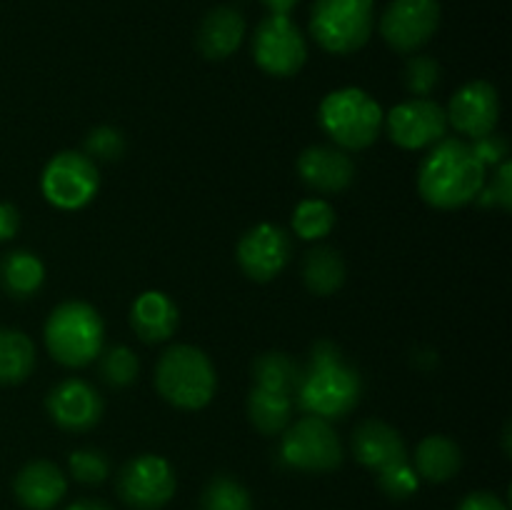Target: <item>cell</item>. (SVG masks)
<instances>
[{
  "label": "cell",
  "instance_id": "6da1fadb",
  "mask_svg": "<svg viewBox=\"0 0 512 510\" xmlns=\"http://www.w3.org/2000/svg\"><path fill=\"white\" fill-rule=\"evenodd\" d=\"M485 165L475 158L470 143L443 138L430 145L418 168V193L438 210H458L475 203L485 185Z\"/></svg>",
  "mask_w": 512,
  "mask_h": 510
},
{
  "label": "cell",
  "instance_id": "7a4b0ae2",
  "mask_svg": "<svg viewBox=\"0 0 512 510\" xmlns=\"http://www.w3.org/2000/svg\"><path fill=\"white\" fill-rule=\"evenodd\" d=\"M363 395V378L330 340H318L300 368L295 398L308 415L335 420L348 415Z\"/></svg>",
  "mask_w": 512,
  "mask_h": 510
},
{
  "label": "cell",
  "instance_id": "3957f363",
  "mask_svg": "<svg viewBox=\"0 0 512 510\" xmlns=\"http://www.w3.org/2000/svg\"><path fill=\"white\" fill-rule=\"evenodd\" d=\"M45 348L65 368H85L103 350L105 325L85 300H65L48 315L43 328Z\"/></svg>",
  "mask_w": 512,
  "mask_h": 510
},
{
  "label": "cell",
  "instance_id": "277c9868",
  "mask_svg": "<svg viewBox=\"0 0 512 510\" xmlns=\"http://www.w3.org/2000/svg\"><path fill=\"white\" fill-rule=\"evenodd\" d=\"M155 388L173 408L203 410L213 400L218 375L203 350L188 343H175L158 358Z\"/></svg>",
  "mask_w": 512,
  "mask_h": 510
},
{
  "label": "cell",
  "instance_id": "5b68a950",
  "mask_svg": "<svg viewBox=\"0 0 512 510\" xmlns=\"http://www.w3.org/2000/svg\"><path fill=\"white\" fill-rule=\"evenodd\" d=\"M318 120L338 148L365 150L380 138L385 113L368 90L348 85L325 95Z\"/></svg>",
  "mask_w": 512,
  "mask_h": 510
},
{
  "label": "cell",
  "instance_id": "8992f818",
  "mask_svg": "<svg viewBox=\"0 0 512 510\" xmlns=\"http://www.w3.org/2000/svg\"><path fill=\"white\" fill-rule=\"evenodd\" d=\"M375 0H315L310 33L315 43L335 55H350L373 33Z\"/></svg>",
  "mask_w": 512,
  "mask_h": 510
},
{
  "label": "cell",
  "instance_id": "52a82bcc",
  "mask_svg": "<svg viewBox=\"0 0 512 510\" xmlns=\"http://www.w3.org/2000/svg\"><path fill=\"white\" fill-rule=\"evenodd\" d=\"M280 435V460L288 468L303 473H328L343 463V443L330 420L303 415Z\"/></svg>",
  "mask_w": 512,
  "mask_h": 510
},
{
  "label": "cell",
  "instance_id": "ba28073f",
  "mask_svg": "<svg viewBox=\"0 0 512 510\" xmlns=\"http://www.w3.org/2000/svg\"><path fill=\"white\" fill-rule=\"evenodd\" d=\"M98 165L78 150H63L45 163L40 190L58 210H80L98 195Z\"/></svg>",
  "mask_w": 512,
  "mask_h": 510
},
{
  "label": "cell",
  "instance_id": "9c48e42d",
  "mask_svg": "<svg viewBox=\"0 0 512 510\" xmlns=\"http://www.w3.org/2000/svg\"><path fill=\"white\" fill-rule=\"evenodd\" d=\"M253 58L268 75L290 78L308 60V43L288 15H268L253 35Z\"/></svg>",
  "mask_w": 512,
  "mask_h": 510
},
{
  "label": "cell",
  "instance_id": "30bf717a",
  "mask_svg": "<svg viewBox=\"0 0 512 510\" xmlns=\"http://www.w3.org/2000/svg\"><path fill=\"white\" fill-rule=\"evenodd\" d=\"M118 495L135 510H160L175 495V470L163 455L143 453L118 473Z\"/></svg>",
  "mask_w": 512,
  "mask_h": 510
},
{
  "label": "cell",
  "instance_id": "8fae6325",
  "mask_svg": "<svg viewBox=\"0 0 512 510\" xmlns=\"http://www.w3.org/2000/svg\"><path fill=\"white\" fill-rule=\"evenodd\" d=\"M390 140L403 150H423L448 133V115L443 105L430 98H410L395 105L383 120Z\"/></svg>",
  "mask_w": 512,
  "mask_h": 510
},
{
  "label": "cell",
  "instance_id": "7c38bea8",
  "mask_svg": "<svg viewBox=\"0 0 512 510\" xmlns=\"http://www.w3.org/2000/svg\"><path fill=\"white\" fill-rule=\"evenodd\" d=\"M438 25V0H393L380 18V35L398 53H415L438 33Z\"/></svg>",
  "mask_w": 512,
  "mask_h": 510
},
{
  "label": "cell",
  "instance_id": "4fadbf2b",
  "mask_svg": "<svg viewBox=\"0 0 512 510\" xmlns=\"http://www.w3.org/2000/svg\"><path fill=\"white\" fill-rule=\"evenodd\" d=\"M238 265L250 280L268 283L288 268L293 258V240L288 230L273 223H258L238 240Z\"/></svg>",
  "mask_w": 512,
  "mask_h": 510
},
{
  "label": "cell",
  "instance_id": "5bb4252c",
  "mask_svg": "<svg viewBox=\"0 0 512 510\" xmlns=\"http://www.w3.org/2000/svg\"><path fill=\"white\" fill-rule=\"evenodd\" d=\"M448 125H453L460 135L478 140L490 135L500 120V95L488 80H470L463 88L455 90L448 108Z\"/></svg>",
  "mask_w": 512,
  "mask_h": 510
},
{
  "label": "cell",
  "instance_id": "9a60e30c",
  "mask_svg": "<svg viewBox=\"0 0 512 510\" xmlns=\"http://www.w3.org/2000/svg\"><path fill=\"white\" fill-rule=\"evenodd\" d=\"M50 420L68 433H85L103 418V398L83 378H65L45 398Z\"/></svg>",
  "mask_w": 512,
  "mask_h": 510
},
{
  "label": "cell",
  "instance_id": "2e32d148",
  "mask_svg": "<svg viewBox=\"0 0 512 510\" xmlns=\"http://www.w3.org/2000/svg\"><path fill=\"white\" fill-rule=\"evenodd\" d=\"M298 175L315 193H340L355 178V163L343 148L310 145L298 158Z\"/></svg>",
  "mask_w": 512,
  "mask_h": 510
},
{
  "label": "cell",
  "instance_id": "e0dca14e",
  "mask_svg": "<svg viewBox=\"0 0 512 510\" xmlns=\"http://www.w3.org/2000/svg\"><path fill=\"white\" fill-rule=\"evenodd\" d=\"M353 455L360 465L380 473V470L405 463L408 460V448H405L403 435L393 425L370 418L355 428Z\"/></svg>",
  "mask_w": 512,
  "mask_h": 510
},
{
  "label": "cell",
  "instance_id": "ac0fdd59",
  "mask_svg": "<svg viewBox=\"0 0 512 510\" xmlns=\"http://www.w3.org/2000/svg\"><path fill=\"white\" fill-rule=\"evenodd\" d=\"M15 498L28 510H50L63 500L68 490V478L50 460H30L15 475Z\"/></svg>",
  "mask_w": 512,
  "mask_h": 510
},
{
  "label": "cell",
  "instance_id": "d6986e66",
  "mask_svg": "<svg viewBox=\"0 0 512 510\" xmlns=\"http://www.w3.org/2000/svg\"><path fill=\"white\" fill-rule=\"evenodd\" d=\"M178 305L163 290H145L130 308V325L143 343H165L178 330Z\"/></svg>",
  "mask_w": 512,
  "mask_h": 510
},
{
  "label": "cell",
  "instance_id": "ffe728a7",
  "mask_svg": "<svg viewBox=\"0 0 512 510\" xmlns=\"http://www.w3.org/2000/svg\"><path fill=\"white\" fill-rule=\"evenodd\" d=\"M245 38V18L240 10L220 5L210 10L198 28V50L208 60H225L240 48Z\"/></svg>",
  "mask_w": 512,
  "mask_h": 510
},
{
  "label": "cell",
  "instance_id": "44dd1931",
  "mask_svg": "<svg viewBox=\"0 0 512 510\" xmlns=\"http://www.w3.org/2000/svg\"><path fill=\"white\" fill-rule=\"evenodd\" d=\"M460 465H463L460 445L445 435H428L415 448V473L428 483H445L455 478Z\"/></svg>",
  "mask_w": 512,
  "mask_h": 510
},
{
  "label": "cell",
  "instance_id": "7402d4cb",
  "mask_svg": "<svg viewBox=\"0 0 512 510\" xmlns=\"http://www.w3.org/2000/svg\"><path fill=\"white\" fill-rule=\"evenodd\" d=\"M45 280V265L30 250H13L0 260V285L13 298H30Z\"/></svg>",
  "mask_w": 512,
  "mask_h": 510
},
{
  "label": "cell",
  "instance_id": "603a6c76",
  "mask_svg": "<svg viewBox=\"0 0 512 510\" xmlns=\"http://www.w3.org/2000/svg\"><path fill=\"white\" fill-rule=\"evenodd\" d=\"M305 288L315 295H333L345 283V260L330 245H318L303 260Z\"/></svg>",
  "mask_w": 512,
  "mask_h": 510
},
{
  "label": "cell",
  "instance_id": "cb8c5ba5",
  "mask_svg": "<svg viewBox=\"0 0 512 510\" xmlns=\"http://www.w3.org/2000/svg\"><path fill=\"white\" fill-rule=\"evenodd\" d=\"M35 368V345L23 330L0 328V385H18Z\"/></svg>",
  "mask_w": 512,
  "mask_h": 510
},
{
  "label": "cell",
  "instance_id": "d4e9b609",
  "mask_svg": "<svg viewBox=\"0 0 512 510\" xmlns=\"http://www.w3.org/2000/svg\"><path fill=\"white\" fill-rule=\"evenodd\" d=\"M248 418L263 435H280L293 418V398L273 390L253 388L248 395Z\"/></svg>",
  "mask_w": 512,
  "mask_h": 510
},
{
  "label": "cell",
  "instance_id": "484cf974",
  "mask_svg": "<svg viewBox=\"0 0 512 510\" xmlns=\"http://www.w3.org/2000/svg\"><path fill=\"white\" fill-rule=\"evenodd\" d=\"M253 380L255 388L273 390V393H283L293 398L300 380V365L290 355L280 353V350H270V353L255 358Z\"/></svg>",
  "mask_w": 512,
  "mask_h": 510
},
{
  "label": "cell",
  "instance_id": "4316f807",
  "mask_svg": "<svg viewBox=\"0 0 512 510\" xmlns=\"http://www.w3.org/2000/svg\"><path fill=\"white\" fill-rule=\"evenodd\" d=\"M335 228V210L328 200L308 198L293 210V233L303 240H323Z\"/></svg>",
  "mask_w": 512,
  "mask_h": 510
},
{
  "label": "cell",
  "instance_id": "83f0119b",
  "mask_svg": "<svg viewBox=\"0 0 512 510\" xmlns=\"http://www.w3.org/2000/svg\"><path fill=\"white\" fill-rule=\"evenodd\" d=\"M100 378L110 388H128L138 380L140 360L128 345H113L108 350H100Z\"/></svg>",
  "mask_w": 512,
  "mask_h": 510
},
{
  "label": "cell",
  "instance_id": "f1b7e54d",
  "mask_svg": "<svg viewBox=\"0 0 512 510\" xmlns=\"http://www.w3.org/2000/svg\"><path fill=\"white\" fill-rule=\"evenodd\" d=\"M248 488L230 475H218L203 490V510H250Z\"/></svg>",
  "mask_w": 512,
  "mask_h": 510
},
{
  "label": "cell",
  "instance_id": "f546056e",
  "mask_svg": "<svg viewBox=\"0 0 512 510\" xmlns=\"http://www.w3.org/2000/svg\"><path fill=\"white\" fill-rule=\"evenodd\" d=\"M83 148H85L83 153L88 155L93 163L95 160L113 163V160L123 158L128 143H125V135L120 133L118 128H113V125H98V128H93L88 135H85Z\"/></svg>",
  "mask_w": 512,
  "mask_h": 510
},
{
  "label": "cell",
  "instance_id": "4dcf8cb0",
  "mask_svg": "<svg viewBox=\"0 0 512 510\" xmlns=\"http://www.w3.org/2000/svg\"><path fill=\"white\" fill-rule=\"evenodd\" d=\"M68 468H70V475H73L78 483L100 485L110 475V460L103 450L80 448L70 453Z\"/></svg>",
  "mask_w": 512,
  "mask_h": 510
},
{
  "label": "cell",
  "instance_id": "1f68e13d",
  "mask_svg": "<svg viewBox=\"0 0 512 510\" xmlns=\"http://www.w3.org/2000/svg\"><path fill=\"white\" fill-rule=\"evenodd\" d=\"M405 88L408 93H413L415 98H425L435 90V85L440 83V65L438 60L430 58V55H413V58L405 63Z\"/></svg>",
  "mask_w": 512,
  "mask_h": 510
},
{
  "label": "cell",
  "instance_id": "d6a6232c",
  "mask_svg": "<svg viewBox=\"0 0 512 510\" xmlns=\"http://www.w3.org/2000/svg\"><path fill=\"white\" fill-rule=\"evenodd\" d=\"M378 483H380V490H383L388 498L393 500H405L410 498V495L418 490L420 485V478L418 473H415L413 465L405 460V463H398L393 465V468H385L378 473Z\"/></svg>",
  "mask_w": 512,
  "mask_h": 510
},
{
  "label": "cell",
  "instance_id": "836d02e7",
  "mask_svg": "<svg viewBox=\"0 0 512 510\" xmlns=\"http://www.w3.org/2000/svg\"><path fill=\"white\" fill-rule=\"evenodd\" d=\"M480 205H500L503 210L512 208V163L510 158H505L498 165L493 175V183L483 185V190L478 193Z\"/></svg>",
  "mask_w": 512,
  "mask_h": 510
},
{
  "label": "cell",
  "instance_id": "e575fe53",
  "mask_svg": "<svg viewBox=\"0 0 512 510\" xmlns=\"http://www.w3.org/2000/svg\"><path fill=\"white\" fill-rule=\"evenodd\" d=\"M470 148H473L475 158H478L485 168L503 163V160L508 158V150H510L505 135L495 133V130L490 135H483V138L470 140Z\"/></svg>",
  "mask_w": 512,
  "mask_h": 510
},
{
  "label": "cell",
  "instance_id": "d590c367",
  "mask_svg": "<svg viewBox=\"0 0 512 510\" xmlns=\"http://www.w3.org/2000/svg\"><path fill=\"white\" fill-rule=\"evenodd\" d=\"M458 510H508V505H505L498 495L480 490V493H470L468 498L458 505Z\"/></svg>",
  "mask_w": 512,
  "mask_h": 510
},
{
  "label": "cell",
  "instance_id": "8d00e7d4",
  "mask_svg": "<svg viewBox=\"0 0 512 510\" xmlns=\"http://www.w3.org/2000/svg\"><path fill=\"white\" fill-rule=\"evenodd\" d=\"M20 228V213L13 203H0V243L15 238Z\"/></svg>",
  "mask_w": 512,
  "mask_h": 510
},
{
  "label": "cell",
  "instance_id": "74e56055",
  "mask_svg": "<svg viewBox=\"0 0 512 510\" xmlns=\"http://www.w3.org/2000/svg\"><path fill=\"white\" fill-rule=\"evenodd\" d=\"M270 15H288L298 5V0H260Z\"/></svg>",
  "mask_w": 512,
  "mask_h": 510
},
{
  "label": "cell",
  "instance_id": "f35d334b",
  "mask_svg": "<svg viewBox=\"0 0 512 510\" xmlns=\"http://www.w3.org/2000/svg\"><path fill=\"white\" fill-rule=\"evenodd\" d=\"M65 510H110L108 505L100 503V500H75Z\"/></svg>",
  "mask_w": 512,
  "mask_h": 510
}]
</instances>
